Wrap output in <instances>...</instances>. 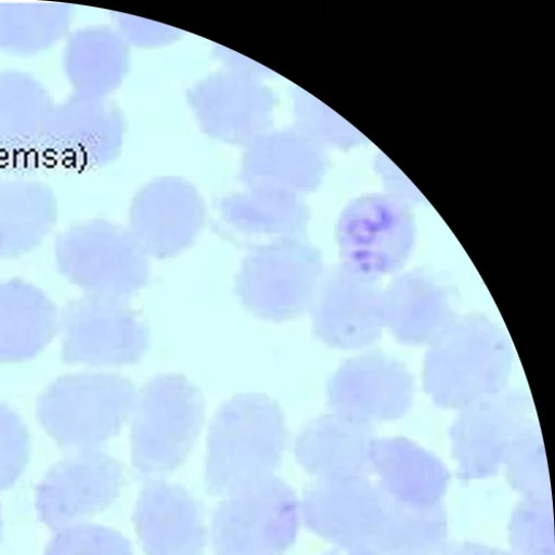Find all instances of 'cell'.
Segmentation results:
<instances>
[{"label":"cell","instance_id":"obj_23","mask_svg":"<svg viewBox=\"0 0 555 555\" xmlns=\"http://www.w3.org/2000/svg\"><path fill=\"white\" fill-rule=\"evenodd\" d=\"M0 535H2V519H0Z\"/></svg>","mask_w":555,"mask_h":555},{"label":"cell","instance_id":"obj_13","mask_svg":"<svg viewBox=\"0 0 555 555\" xmlns=\"http://www.w3.org/2000/svg\"><path fill=\"white\" fill-rule=\"evenodd\" d=\"M382 306L385 331L409 347H430L459 318L455 291L427 268L395 278L383 289Z\"/></svg>","mask_w":555,"mask_h":555},{"label":"cell","instance_id":"obj_8","mask_svg":"<svg viewBox=\"0 0 555 555\" xmlns=\"http://www.w3.org/2000/svg\"><path fill=\"white\" fill-rule=\"evenodd\" d=\"M323 273L318 250L286 244L249 256L236 275L235 292L255 315L287 321L311 308Z\"/></svg>","mask_w":555,"mask_h":555},{"label":"cell","instance_id":"obj_5","mask_svg":"<svg viewBox=\"0 0 555 555\" xmlns=\"http://www.w3.org/2000/svg\"><path fill=\"white\" fill-rule=\"evenodd\" d=\"M299 505L282 479L266 477L224 494L212 520L217 555H285L295 543Z\"/></svg>","mask_w":555,"mask_h":555},{"label":"cell","instance_id":"obj_4","mask_svg":"<svg viewBox=\"0 0 555 555\" xmlns=\"http://www.w3.org/2000/svg\"><path fill=\"white\" fill-rule=\"evenodd\" d=\"M205 420L202 392L179 375H163L137 396L131 459L143 476L177 470L190 455Z\"/></svg>","mask_w":555,"mask_h":555},{"label":"cell","instance_id":"obj_17","mask_svg":"<svg viewBox=\"0 0 555 555\" xmlns=\"http://www.w3.org/2000/svg\"><path fill=\"white\" fill-rule=\"evenodd\" d=\"M57 332V308L43 292L23 280L0 283V363L35 358Z\"/></svg>","mask_w":555,"mask_h":555},{"label":"cell","instance_id":"obj_20","mask_svg":"<svg viewBox=\"0 0 555 555\" xmlns=\"http://www.w3.org/2000/svg\"><path fill=\"white\" fill-rule=\"evenodd\" d=\"M64 4L0 3V52L30 55L59 42L72 20Z\"/></svg>","mask_w":555,"mask_h":555},{"label":"cell","instance_id":"obj_3","mask_svg":"<svg viewBox=\"0 0 555 555\" xmlns=\"http://www.w3.org/2000/svg\"><path fill=\"white\" fill-rule=\"evenodd\" d=\"M132 383L111 374L57 379L37 401V418L60 447L94 450L119 434L133 412Z\"/></svg>","mask_w":555,"mask_h":555},{"label":"cell","instance_id":"obj_16","mask_svg":"<svg viewBox=\"0 0 555 555\" xmlns=\"http://www.w3.org/2000/svg\"><path fill=\"white\" fill-rule=\"evenodd\" d=\"M55 107L35 78L0 73V160L13 162L48 147Z\"/></svg>","mask_w":555,"mask_h":555},{"label":"cell","instance_id":"obj_6","mask_svg":"<svg viewBox=\"0 0 555 555\" xmlns=\"http://www.w3.org/2000/svg\"><path fill=\"white\" fill-rule=\"evenodd\" d=\"M61 272L90 296L125 302L144 289L150 268L143 251L103 222L69 227L56 243Z\"/></svg>","mask_w":555,"mask_h":555},{"label":"cell","instance_id":"obj_1","mask_svg":"<svg viewBox=\"0 0 555 555\" xmlns=\"http://www.w3.org/2000/svg\"><path fill=\"white\" fill-rule=\"evenodd\" d=\"M514 364L513 344L499 323L466 314L428 347L423 388L436 406L457 412L508 388Z\"/></svg>","mask_w":555,"mask_h":555},{"label":"cell","instance_id":"obj_2","mask_svg":"<svg viewBox=\"0 0 555 555\" xmlns=\"http://www.w3.org/2000/svg\"><path fill=\"white\" fill-rule=\"evenodd\" d=\"M288 431L280 404L264 395H240L217 412L208 438L206 482L214 495L273 476Z\"/></svg>","mask_w":555,"mask_h":555},{"label":"cell","instance_id":"obj_14","mask_svg":"<svg viewBox=\"0 0 555 555\" xmlns=\"http://www.w3.org/2000/svg\"><path fill=\"white\" fill-rule=\"evenodd\" d=\"M534 405L524 390L506 388L457 411L451 439L469 468L495 464L533 422Z\"/></svg>","mask_w":555,"mask_h":555},{"label":"cell","instance_id":"obj_21","mask_svg":"<svg viewBox=\"0 0 555 555\" xmlns=\"http://www.w3.org/2000/svg\"><path fill=\"white\" fill-rule=\"evenodd\" d=\"M44 555H132L119 532L95 525H73L60 530Z\"/></svg>","mask_w":555,"mask_h":555},{"label":"cell","instance_id":"obj_7","mask_svg":"<svg viewBox=\"0 0 555 555\" xmlns=\"http://www.w3.org/2000/svg\"><path fill=\"white\" fill-rule=\"evenodd\" d=\"M415 240L409 204L387 194L362 196L346 208L338 224L340 264L379 282L402 270Z\"/></svg>","mask_w":555,"mask_h":555},{"label":"cell","instance_id":"obj_18","mask_svg":"<svg viewBox=\"0 0 555 555\" xmlns=\"http://www.w3.org/2000/svg\"><path fill=\"white\" fill-rule=\"evenodd\" d=\"M57 202L46 184L0 178V259L23 256L49 236Z\"/></svg>","mask_w":555,"mask_h":555},{"label":"cell","instance_id":"obj_19","mask_svg":"<svg viewBox=\"0 0 555 555\" xmlns=\"http://www.w3.org/2000/svg\"><path fill=\"white\" fill-rule=\"evenodd\" d=\"M374 442L373 426L332 412L300 434L296 456L306 470L330 477L356 466L372 454Z\"/></svg>","mask_w":555,"mask_h":555},{"label":"cell","instance_id":"obj_11","mask_svg":"<svg viewBox=\"0 0 555 555\" xmlns=\"http://www.w3.org/2000/svg\"><path fill=\"white\" fill-rule=\"evenodd\" d=\"M122 468L111 455L94 450L60 462L37 488V512L51 529L62 530L103 513L124 486Z\"/></svg>","mask_w":555,"mask_h":555},{"label":"cell","instance_id":"obj_12","mask_svg":"<svg viewBox=\"0 0 555 555\" xmlns=\"http://www.w3.org/2000/svg\"><path fill=\"white\" fill-rule=\"evenodd\" d=\"M383 289L378 281L339 264L323 273L313 302V331L325 345L360 351L383 337Z\"/></svg>","mask_w":555,"mask_h":555},{"label":"cell","instance_id":"obj_9","mask_svg":"<svg viewBox=\"0 0 555 555\" xmlns=\"http://www.w3.org/2000/svg\"><path fill=\"white\" fill-rule=\"evenodd\" d=\"M63 360L91 365L141 361L151 335L142 315L125 302L87 296L69 302L62 315Z\"/></svg>","mask_w":555,"mask_h":555},{"label":"cell","instance_id":"obj_15","mask_svg":"<svg viewBox=\"0 0 555 555\" xmlns=\"http://www.w3.org/2000/svg\"><path fill=\"white\" fill-rule=\"evenodd\" d=\"M133 524L147 555H203L207 544L201 504L177 485H147L137 501Z\"/></svg>","mask_w":555,"mask_h":555},{"label":"cell","instance_id":"obj_22","mask_svg":"<svg viewBox=\"0 0 555 555\" xmlns=\"http://www.w3.org/2000/svg\"><path fill=\"white\" fill-rule=\"evenodd\" d=\"M28 430L18 414L0 403V492L13 487L29 459Z\"/></svg>","mask_w":555,"mask_h":555},{"label":"cell","instance_id":"obj_10","mask_svg":"<svg viewBox=\"0 0 555 555\" xmlns=\"http://www.w3.org/2000/svg\"><path fill=\"white\" fill-rule=\"evenodd\" d=\"M414 379L397 358L367 351L345 361L327 386L333 413L373 426L401 418L414 400Z\"/></svg>","mask_w":555,"mask_h":555}]
</instances>
